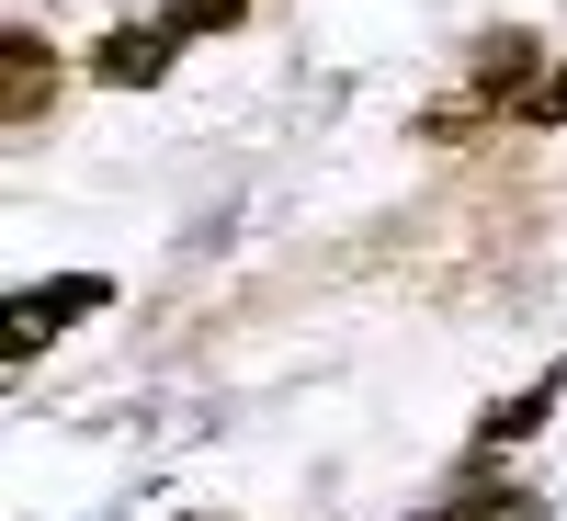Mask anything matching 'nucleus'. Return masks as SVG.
I'll return each instance as SVG.
<instances>
[{"instance_id":"1","label":"nucleus","mask_w":567,"mask_h":521,"mask_svg":"<svg viewBox=\"0 0 567 521\" xmlns=\"http://www.w3.org/2000/svg\"><path fill=\"white\" fill-rule=\"evenodd\" d=\"M534 91H545V45L523 23H499V34L465 45V69H454L443 103H420V136H477L499 114H534Z\"/></svg>"},{"instance_id":"2","label":"nucleus","mask_w":567,"mask_h":521,"mask_svg":"<svg viewBox=\"0 0 567 521\" xmlns=\"http://www.w3.org/2000/svg\"><path fill=\"white\" fill-rule=\"evenodd\" d=\"M103 306H114V283H103V272H69V283H23V295L0 306V352H12V363H34V352L58 341L69 317H103Z\"/></svg>"},{"instance_id":"3","label":"nucleus","mask_w":567,"mask_h":521,"mask_svg":"<svg viewBox=\"0 0 567 521\" xmlns=\"http://www.w3.org/2000/svg\"><path fill=\"white\" fill-rule=\"evenodd\" d=\"M171 45H182L171 12H159V23H114L103 45H91V80H103V91H148V80L171 69Z\"/></svg>"},{"instance_id":"4","label":"nucleus","mask_w":567,"mask_h":521,"mask_svg":"<svg viewBox=\"0 0 567 521\" xmlns=\"http://www.w3.org/2000/svg\"><path fill=\"white\" fill-rule=\"evenodd\" d=\"M58 103V45H34V34H0V125L34 136V114Z\"/></svg>"},{"instance_id":"5","label":"nucleus","mask_w":567,"mask_h":521,"mask_svg":"<svg viewBox=\"0 0 567 521\" xmlns=\"http://www.w3.org/2000/svg\"><path fill=\"white\" fill-rule=\"evenodd\" d=\"M556 397H567V363H545V374H534V386L511 397V408H488V419H477V454H511V442H534Z\"/></svg>"},{"instance_id":"6","label":"nucleus","mask_w":567,"mask_h":521,"mask_svg":"<svg viewBox=\"0 0 567 521\" xmlns=\"http://www.w3.org/2000/svg\"><path fill=\"white\" fill-rule=\"evenodd\" d=\"M534 510H545L534 488H454V499H443L432 521H534Z\"/></svg>"},{"instance_id":"7","label":"nucleus","mask_w":567,"mask_h":521,"mask_svg":"<svg viewBox=\"0 0 567 521\" xmlns=\"http://www.w3.org/2000/svg\"><path fill=\"white\" fill-rule=\"evenodd\" d=\"M159 12H171L182 34H227V23H239V12H250V0H159Z\"/></svg>"},{"instance_id":"8","label":"nucleus","mask_w":567,"mask_h":521,"mask_svg":"<svg viewBox=\"0 0 567 521\" xmlns=\"http://www.w3.org/2000/svg\"><path fill=\"white\" fill-rule=\"evenodd\" d=\"M534 125H567V69H545V91H534Z\"/></svg>"}]
</instances>
